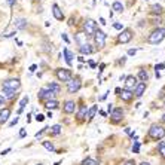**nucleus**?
I'll list each match as a JSON object with an SVG mask.
<instances>
[{"instance_id":"f257e3e1","label":"nucleus","mask_w":165,"mask_h":165,"mask_svg":"<svg viewBox=\"0 0 165 165\" xmlns=\"http://www.w3.org/2000/svg\"><path fill=\"white\" fill-rule=\"evenodd\" d=\"M164 39H165V28H155L149 34V37H147V43H150V45H158V43H161Z\"/></svg>"},{"instance_id":"f03ea898","label":"nucleus","mask_w":165,"mask_h":165,"mask_svg":"<svg viewBox=\"0 0 165 165\" xmlns=\"http://www.w3.org/2000/svg\"><path fill=\"white\" fill-rule=\"evenodd\" d=\"M149 135H150V138H153V140H161V138L165 137V126L153 124L149 129Z\"/></svg>"},{"instance_id":"7ed1b4c3","label":"nucleus","mask_w":165,"mask_h":165,"mask_svg":"<svg viewBox=\"0 0 165 165\" xmlns=\"http://www.w3.org/2000/svg\"><path fill=\"white\" fill-rule=\"evenodd\" d=\"M98 30V25H97V22H95L94 20H91V18H88V20H85V22H83V31H85V34L86 36H94V33Z\"/></svg>"},{"instance_id":"20e7f679","label":"nucleus","mask_w":165,"mask_h":165,"mask_svg":"<svg viewBox=\"0 0 165 165\" xmlns=\"http://www.w3.org/2000/svg\"><path fill=\"white\" fill-rule=\"evenodd\" d=\"M21 88V82L20 79H6L2 83V89H9V91H18Z\"/></svg>"},{"instance_id":"39448f33","label":"nucleus","mask_w":165,"mask_h":165,"mask_svg":"<svg viewBox=\"0 0 165 165\" xmlns=\"http://www.w3.org/2000/svg\"><path fill=\"white\" fill-rule=\"evenodd\" d=\"M55 76L60 82H68L72 79V70H68V68H57Z\"/></svg>"},{"instance_id":"423d86ee","label":"nucleus","mask_w":165,"mask_h":165,"mask_svg":"<svg viewBox=\"0 0 165 165\" xmlns=\"http://www.w3.org/2000/svg\"><path fill=\"white\" fill-rule=\"evenodd\" d=\"M94 39H95V45L98 48H104L106 46V40H107V34L101 30H97L94 33Z\"/></svg>"},{"instance_id":"0eeeda50","label":"nucleus","mask_w":165,"mask_h":165,"mask_svg":"<svg viewBox=\"0 0 165 165\" xmlns=\"http://www.w3.org/2000/svg\"><path fill=\"white\" fill-rule=\"evenodd\" d=\"M37 97H39V100H42V101H48V100H55L57 94H54L52 91H49L48 88H42V89H39Z\"/></svg>"},{"instance_id":"6e6552de","label":"nucleus","mask_w":165,"mask_h":165,"mask_svg":"<svg viewBox=\"0 0 165 165\" xmlns=\"http://www.w3.org/2000/svg\"><path fill=\"white\" fill-rule=\"evenodd\" d=\"M80 86H82V83H80V79H70L67 82V91L70 92V94H74V92H77L80 89Z\"/></svg>"},{"instance_id":"1a4fd4ad","label":"nucleus","mask_w":165,"mask_h":165,"mask_svg":"<svg viewBox=\"0 0 165 165\" xmlns=\"http://www.w3.org/2000/svg\"><path fill=\"white\" fill-rule=\"evenodd\" d=\"M133 36H134V34H133V30H131V28H124L122 31H120L118 40H119L120 43H128L129 40L133 39Z\"/></svg>"},{"instance_id":"9d476101","label":"nucleus","mask_w":165,"mask_h":165,"mask_svg":"<svg viewBox=\"0 0 165 165\" xmlns=\"http://www.w3.org/2000/svg\"><path fill=\"white\" fill-rule=\"evenodd\" d=\"M110 118H112V122L113 124H118L119 120H122V118H124V109L122 107H115L112 110Z\"/></svg>"},{"instance_id":"9b49d317","label":"nucleus","mask_w":165,"mask_h":165,"mask_svg":"<svg viewBox=\"0 0 165 165\" xmlns=\"http://www.w3.org/2000/svg\"><path fill=\"white\" fill-rule=\"evenodd\" d=\"M137 77L133 76V74H129L125 77V89H129V91H133L135 86H137Z\"/></svg>"},{"instance_id":"f8f14e48","label":"nucleus","mask_w":165,"mask_h":165,"mask_svg":"<svg viewBox=\"0 0 165 165\" xmlns=\"http://www.w3.org/2000/svg\"><path fill=\"white\" fill-rule=\"evenodd\" d=\"M63 110H64V113H67V115L74 113V110H76V103H74L73 100H67V101H64V104H63Z\"/></svg>"},{"instance_id":"ddd939ff","label":"nucleus","mask_w":165,"mask_h":165,"mask_svg":"<svg viewBox=\"0 0 165 165\" xmlns=\"http://www.w3.org/2000/svg\"><path fill=\"white\" fill-rule=\"evenodd\" d=\"M146 88H147V85H146L144 82H138V83H137V86H135V88L133 89V94L135 95V97H137V98H140V97H141V95L144 94V91H146Z\"/></svg>"},{"instance_id":"4468645a","label":"nucleus","mask_w":165,"mask_h":165,"mask_svg":"<svg viewBox=\"0 0 165 165\" xmlns=\"http://www.w3.org/2000/svg\"><path fill=\"white\" fill-rule=\"evenodd\" d=\"M52 14H54V18H55L57 21H63V20H64V14H63V11H61V7H60L57 3L52 5Z\"/></svg>"},{"instance_id":"2eb2a0df","label":"nucleus","mask_w":165,"mask_h":165,"mask_svg":"<svg viewBox=\"0 0 165 165\" xmlns=\"http://www.w3.org/2000/svg\"><path fill=\"white\" fill-rule=\"evenodd\" d=\"M74 40H76V43L79 46H82V45H85V43H88V36L85 34V31H79V33L74 34Z\"/></svg>"},{"instance_id":"dca6fc26","label":"nucleus","mask_w":165,"mask_h":165,"mask_svg":"<svg viewBox=\"0 0 165 165\" xmlns=\"http://www.w3.org/2000/svg\"><path fill=\"white\" fill-rule=\"evenodd\" d=\"M9 116H11V109L9 107L0 109V124H6Z\"/></svg>"},{"instance_id":"f3484780","label":"nucleus","mask_w":165,"mask_h":165,"mask_svg":"<svg viewBox=\"0 0 165 165\" xmlns=\"http://www.w3.org/2000/svg\"><path fill=\"white\" fill-rule=\"evenodd\" d=\"M119 97L122 98L125 103H129V101L134 98V94H133V91H129V89H122V91H120V94H119Z\"/></svg>"},{"instance_id":"a211bd4d","label":"nucleus","mask_w":165,"mask_h":165,"mask_svg":"<svg viewBox=\"0 0 165 165\" xmlns=\"http://www.w3.org/2000/svg\"><path fill=\"white\" fill-rule=\"evenodd\" d=\"M79 51H80V54H83V55H89V54H94V52H95V49L89 45V43H85V45H82V46L79 48Z\"/></svg>"},{"instance_id":"6ab92c4d","label":"nucleus","mask_w":165,"mask_h":165,"mask_svg":"<svg viewBox=\"0 0 165 165\" xmlns=\"http://www.w3.org/2000/svg\"><path fill=\"white\" fill-rule=\"evenodd\" d=\"M14 25H15V28H18V30H24L25 27H27V20H24V18H18V20H15Z\"/></svg>"},{"instance_id":"aec40b11","label":"nucleus","mask_w":165,"mask_h":165,"mask_svg":"<svg viewBox=\"0 0 165 165\" xmlns=\"http://www.w3.org/2000/svg\"><path fill=\"white\" fill-rule=\"evenodd\" d=\"M150 12H152L153 15H162V14H164V7H162L161 5H158V3H155V5L150 6Z\"/></svg>"},{"instance_id":"412c9836","label":"nucleus","mask_w":165,"mask_h":165,"mask_svg":"<svg viewBox=\"0 0 165 165\" xmlns=\"http://www.w3.org/2000/svg\"><path fill=\"white\" fill-rule=\"evenodd\" d=\"M46 88H48L49 91H52L54 94H60V91H61V86H60L58 83H55V82H49V83L46 85Z\"/></svg>"},{"instance_id":"4be33fe9","label":"nucleus","mask_w":165,"mask_h":165,"mask_svg":"<svg viewBox=\"0 0 165 165\" xmlns=\"http://www.w3.org/2000/svg\"><path fill=\"white\" fill-rule=\"evenodd\" d=\"M112 9H113L115 12H118V14H122L125 7H124L122 2H119V0H116V2H113V5H112Z\"/></svg>"},{"instance_id":"5701e85b","label":"nucleus","mask_w":165,"mask_h":165,"mask_svg":"<svg viewBox=\"0 0 165 165\" xmlns=\"http://www.w3.org/2000/svg\"><path fill=\"white\" fill-rule=\"evenodd\" d=\"M86 113H88V107H86V106H80L79 110H77V119L83 120L86 118Z\"/></svg>"},{"instance_id":"b1692460","label":"nucleus","mask_w":165,"mask_h":165,"mask_svg":"<svg viewBox=\"0 0 165 165\" xmlns=\"http://www.w3.org/2000/svg\"><path fill=\"white\" fill-rule=\"evenodd\" d=\"M63 52H64V57H66V63L68 66H72V63H73V52L68 51V48H64Z\"/></svg>"},{"instance_id":"393cba45","label":"nucleus","mask_w":165,"mask_h":165,"mask_svg":"<svg viewBox=\"0 0 165 165\" xmlns=\"http://www.w3.org/2000/svg\"><path fill=\"white\" fill-rule=\"evenodd\" d=\"M97 112H98V106H92L91 109H88V113H86L88 120H92L95 118V115H97Z\"/></svg>"},{"instance_id":"a878e982","label":"nucleus","mask_w":165,"mask_h":165,"mask_svg":"<svg viewBox=\"0 0 165 165\" xmlns=\"http://www.w3.org/2000/svg\"><path fill=\"white\" fill-rule=\"evenodd\" d=\"M137 79L138 80H140V82H147V80H149V73H147V72H144V70H140V72H138V77H137Z\"/></svg>"},{"instance_id":"bb28decb","label":"nucleus","mask_w":165,"mask_h":165,"mask_svg":"<svg viewBox=\"0 0 165 165\" xmlns=\"http://www.w3.org/2000/svg\"><path fill=\"white\" fill-rule=\"evenodd\" d=\"M60 106V104H58V101L57 100H48V101H45V107L46 109H57Z\"/></svg>"},{"instance_id":"cd10ccee","label":"nucleus","mask_w":165,"mask_h":165,"mask_svg":"<svg viewBox=\"0 0 165 165\" xmlns=\"http://www.w3.org/2000/svg\"><path fill=\"white\" fill-rule=\"evenodd\" d=\"M42 144H43V147H45V149H48L49 152H54V150H55L54 143H52V141H42Z\"/></svg>"},{"instance_id":"c85d7f7f","label":"nucleus","mask_w":165,"mask_h":165,"mask_svg":"<svg viewBox=\"0 0 165 165\" xmlns=\"http://www.w3.org/2000/svg\"><path fill=\"white\" fill-rule=\"evenodd\" d=\"M28 103V97L25 95V97H22V100L20 101V110H18V113H21V112L24 110V107H25V104Z\"/></svg>"},{"instance_id":"c756f323","label":"nucleus","mask_w":165,"mask_h":165,"mask_svg":"<svg viewBox=\"0 0 165 165\" xmlns=\"http://www.w3.org/2000/svg\"><path fill=\"white\" fill-rule=\"evenodd\" d=\"M60 133H61V125H54L51 128V134L52 135H58Z\"/></svg>"},{"instance_id":"7c9ffc66","label":"nucleus","mask_w":165,"mask_h":165,"mask_svg":"<svg viewBox=\"0 0 165 165\" xmlns=\"http://www.w3.org/2000/svg\"><path fill=\"white\" fill-rule=\"evenodd\" d=\"M82 165H98V161H95V159H92V158H86V159L82 162Z\"/></svg>"},{"instance_id":"2f4dec72","label":"nucleus","mask_w":165,"mask_h":165,"mask_svg":"<svg viewBox=\"0 0 165 165\" xmlns=\"http://www.w3.org/2000/svg\"><path fill=\"white\" fill-rule=\"evenodd\" d=\"M158 150H159V153H161L162 158H165V143H164V141H159V144H158Z\"/></svg>"},{"instance_id":"473e14b6","label":"nucleus","mask_w":165,"mask_h":165,"mask_svg":"<svg viewBox=\"0 0 165 165\" xmlns=\"http://www.w3.org/2000/svg\"><path fill=\"white\" fill-rule=\"evenodd\" d=\"M3 92H5V95H3L5 98H14V97H15V92H14V91H9V89H3Z\"/></svg>"},{"instance_id":"72a5a7b5","label":"nucleus","mask_w":165,"mask_h":165,"mask_svg":"<svg viewBox=\"0 0 165 165\" xmlns=\"http://www.w3.org/2000/svg\"><path fill=\"white\" fill-rule=\"evenodd\" d=\"M133 152H134V153H138V152H140V143H138V141L134 143V146H133Z\"/></svg>"},{"instance_id":"f704fd0d","label":"nucleus","mask_w":165,"mask_h":165,"mask_svg":"<svg viewBox=\"0 0 165 165\" xmlns=\"http://www.w3.org/2000/svg\"><path fill=\"white\" fill-rule=\"evenodd\" d=\"M113 28H115V30H124V25L120 24V22H115V24H113Z\"/></svg>"},{"instance_id":"c9c22d12","label":"nucleus","mask_w":165,"mask_h":165,"mask_svg":"<svg viewBox=\"0 0 165 165\" xmlns=\"http://www.w3.org/2000/svg\"><path fill=\"white\" fill-rule=\"evenodd\" d=\"M162 68H165V63H162V64H156V66H155V72H159V70H162Z\"/></svg>"},{"instance_id":"e433bc0d","label":"nucleus","mask_w":165,"mask_h":165,"mask_svg":"<svg viewBox=\"0 0 165 165\" xmlns=\"http://www.w3.org/2000/svg\"><path fill=\"white\" fill-rule=\"evenodd\" d=\"M46 129H49V128H48V126H45V128H43V129H42V131H39V133L36 134V138H39V137H42V135H43V133H46Z\"/></svg>"},{"instance_id":"4c0bfd02","label":"nucleus","mask_w":165,"mask_h":165,"mask_svg":"<svg viewBox=\"0 0 165 165\" xmlns=\"http://www.w3.org/2000/svg\"><path fill=\"white\" fill-rule=\"evenodd\" d=\"M36 120H37V122H43V120H45V116H43V115H40V113H39V115L36 116Z\"/></svg>"},{"instance_id":"58836bf2","label":"nucleus","mask_w":165,"mask_h":165,"mask_svg":"<svg viewBox=\"0 0 165 165\" xmlns=\"http://www.w3.org/2000/svg\"><path fill=\"white\" fill-rule=\"evenodd\" d=\"M5 103H6V98L3 97L2 94H0V107H2V106H5Z\"/></svg>"},{"instance_id":"ea45409f","label":"nucleus","mask_w":165,"mask_h":165,"mask_svg":"<svg viewBox=\"0 0 165 165\" xmlns=\"http://www.w3.org/2000/svg\"><path fill=\"white\" fill-rule=\"evenodd\" d=\"M124 165H137V164H135V161H134V159H128Z\"/></svg>"},{"instance_id":"a19ab883","label":"nucleus","mask_w":165,"mask_h":165,"mask_svg":"<svg viewBox=\"0 0 165 165\" xmlns=\"http://www.w3.org/2000/svg\"><path fill=\"white\" fill-rule=\"evenodd\" d=\"M18 120H20V118H15V119H14V120H12V122H11V124H9V126H15V125H16V124H18Z\"/></svg>"},{"instance_id":"79ce46f5","label":"nucleus","mask_w":165,"mask_h":165,"mask_svg":"<svg viewBox=\"0 0 165 165\" xmlns=\"http://www.w3.org/2000/svg\"><path fill=\"white\" fill-rule=\"evenodd\" d=\"M109 94H110V92H106V94H103V95H101V97H100V101H103V100H106Z\"/></svg>"},{"instance_id":"37998d69","label":"nucleus","mask_w":165,"mask_h":165,"mask_svg":"<svg viewBox=\"0 0 165 165\" xmlns=\"http://www.w3.org/2000/svg\"><path fill=\"white\" fill-rule=\"evenodd\" d=\"M61 37H63V40H64L66 43H70V40H68V37L66 36V34H61Z\"/></svg>"},{"instance_id":"c03bdc74","label":"nucleus","mask_w":165,"mask_h":165,"mask_svg":"<svg viewBox=\"0 0 165 165\" xmlns=\"http://www.w3.org/2000/svg\"><path fill=\"white\" fill-rule=\"evenodd\" d=\"M135 52H137V49H129L128 51V55H135Z\"/></svg>"},{"instance_id":"a18cd8bd","label":"nucleus","mask_w":165,"mask_h":165,"mask_svg":"<svg viewBox=\"0 0 165 165\" xmlns=\"http://www.w3.org/2000/svg\"><path fill=\"white\" fill-rule=\"evenodd\" d=\"M152 24H158V25H159V24H161V18H155Z\"/></svg>"},{"instance_id":"49530a36","label":"nucleus","mask_w":165,"mask_h":165,"mask_svg":"<svg viewBox=\"0 0 165 165\" xmlns=\"http://www.w3.org/2000/svg\"><path fill=\"white\" fill-rule=\"evenodd\" d=\"M25 134H27V133H25V129H21V131H20V137H21V138L25 137Z\"/></svg>"},{"instance_id":"de8ad7c7","label":"nucleus","mask_w":165,"mask_h":165,"mask_svg":"<svg viewBox=\"0 0 165 165\" xmlns=\"http://www.w3.org/2000/svg\"><path fill=\"white\" fill-rule=\"evenodd\" d=\"M36 68H37V66H36V64H33V66H31V67H30V72H31V73H33V72H34V70H36Z\"/></svg>"},{"instance_id":"09e8293b","label":"nucleus","mask_w":165,"mask_h":165,"mask_svg":"<svg viewBox=\"0 0 165 165\" xmlns=\"http://www.w3.org/2000/svg\"><path fill=\"white\" fill-rule=\"evenodd\" d=\"M15 2H16V0H7V3H9V6H11V7L15 5Z\"/></svg>"},{"instance_id":"8fccbe9b","label":"nucleus","mask_w":165,"mask_h":165,"mask_svg":"<svg viewBox=\"0 0 165 165\" xmlns=\"http://www.w3.org/2000/svg\"><path fill=\"white\" fill-rule=\"evenodd\" d=\"M89 66H91V67H92V68H95V67H97V64H95V63H94V61H89Z\"/></svg>"},{"instance_id":"3c124183","label":"nucleus","mask_w":165,"mask_h":165,"mask_svg":"<svg viewBox=\"0 0 165 165\" xmlns=\"http://www.w3.org/2000/svg\"><path fill=\"white\" fill-rule=\"evenodd\" d=\"M100 24H101V25H106V21H104V18H100Z\"/></svg>"},{"instance_id":"603ef678","label":"nucleus","mask_w":165,"mask_h":165,"mask_svg":"<svg viewBox=\"0 0 165 165\" xmlns=\"http://www.w3.org/2000/svg\"><path fill=\"white\" fill-rule=\"evenodd\" d=\"M9 152H11V149H6V150H3V152H2V155H7Z\"/></svg>"},{"instance_id":"864d4df0","label":"nucleus","mask_w":165,"mask_h":165,"mask_svg":"<svg viewBox=\"0 0 165 165\" xmlns=\"http://www.w3.org/2000/svg\"><path fill=\"white\" fill-rule=\"evenodd\" d=\"M107 110H109V112H112V110H113V104H109V107H107Z\"/></svg>"},{"instance_id":"5fc2aeb1","label":"nucleus","mask_w":165,"mask_h":165,"mask_svg":"<svg viewBox=\"0 0 165 165\" xmlns=\"http://www.w3.org/2000/svg\"><path fill=\"white\" fill-rule=\"evenodd\" d=\"M79 61H80V63H85V57L80 55V57H79Z\"/></svg>"},{"instance_id":"6e6d98bb","label":"nucleus","mask_w":165,"mask_h":165,"mask_svg":"<svg viewBox=\"0 0 165 165\" xmlns=\"http://www.w3.org/2000/svg\"><path fill=\"white\" fill-rule=\"evenodd\" d=\"M100 115L101 116H107V113H106V112H103V110H100Z\"/></svg>"},{"instance_id":"4d7b16f0","label":"nucleus","mask_w":165,"mask_h":165,"mask_svg":"<svg viewBox=\"0 0 165 165\" xmlns=\"http://www.w3.org/2000/svg\"><path fill=\"white\" fill-rule=\"evenodd\" d=\"M115 92H116V94L119 95V94H120V88H116V89H115Z\"/></svg>"},{"instance_id":"13d9d810","label":"nucleus","mask_w":165,"mask_h":165,"mask_svg":"<svg viewBox=\"0 0 165 165\" xmlns=\"http://www.w3.org/2000/svg\"><path fill=\"white\" fill-rule=\"evenodd\" d=\"M161 119H162V122H164V124H165V113H164V115H162V118H161Z\"/></svg>"},{"instance_id":"bf43d9fd","label":"nucleus","mask_w":165,"mask_h":165,"mask_svg":"<svg viewBox=\"0 0 165 165\" xmlns=\"http://www.w3.org/2000/svg\"><path fill=\"white\" fill-rule=\"evenodd\" d=\"M140 165H150V164H149V162H141Z\"/></svg>"},{"instance_id":"052dcab7","label":"nucleus","mask_w":165,"mask_h":165,"mask_svg":"<svg viewBox=\"0 0 165 165\" xmlns=\"http://www.w3.org/2000/svg\"><path fill=\"white\" fill-rule=\"evenodd\" d=\"M37 165H42V164H37Z\"/></svg>"}]
</instances>
